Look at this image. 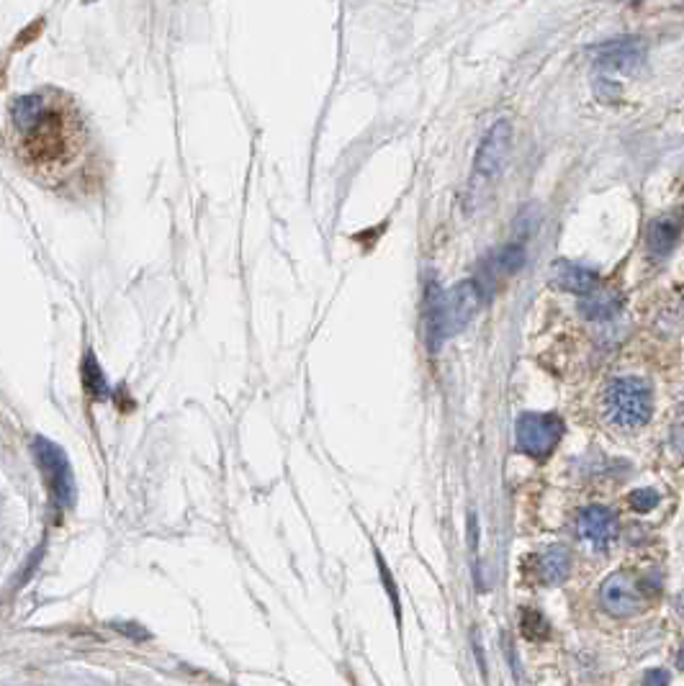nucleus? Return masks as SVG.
<instances>
[{
	"instance_id": "f257e3e1",
	"label": "nucleus",
	"mask_w": 684,
	"mask_h": 686,
	"mask_svg": "<svg viewBox=\"0 0 684 686\" xmlns=\"http://www.w3.org/2000/svg\"><path fill=\"white\" fill-rule=\"evenodd\" d=\"M8 142L18 165L31 178L44 185H59L82 160L88 129L68 93L44 88L11 103Z\"/></svg>"
},
{
	"instance_id": "f03ea898",
	"label": "nucleus",
	"mask_w": 684,
	"mask_h": 686,
	"mask_svg": "<svg viewBox=\"0 0 684 686\" xmlns=\"http://www.w3.org/2000/svg\"><path fill=\"white\" fill-rule=\"evenodd\" d=\"M481 289L476 280L455 283L448 293L438 289V283L427 280L424 290V322H427V344L438 353L440 344L448 337L465 330L481 309Z\"/></svg>"
},
{
	"instance_id": "7ed1b4c3",
	"label": "nucleus",
	"mask_w": 684,
	"mask_h": 686,
	"mask_svg": "<svg viewBox=\"0 0 684 686\" xmlns=\"http://www.w3.org/2000/svg\"><path fill=\"white\" fill-rule=\"evenodd\" d=\"M603 412L610 425L638 429L654 414V391L638 375H615L604 385Z\"/></svg>"
},
{
	"instance_id": "20e7f679",
	"label": "nucleus",
	"mask_w": 684,
	"mask_h": 686,
	"mask_svg": "<svg viewBox=\"0 0 684 686\" xmlns=\"http://www.w3.org/2000/svg\"><path fill=\"white\" fill-rule=\"evenodd\" d=\"M31 455L37 460V468L49 486V494L55 499L57 509H69L75 504V479H72V468L65 450L55 445L52 439L37 438L31 442Z\"/></svg>"
},
{
	"instance_id": "39448f33",
	"label": "nucleus",
	"mask_w": 684,
	"mask_h": 686,
	"mask_svg": "<svg viewBox=\"0 0 684 686\" xmlns=\"http://www.w3.org/2000/svg\"><path fill=\"white\" fill-rule=\"evenodd\" d=\"M515 435H518L520 453L530 455L535 460H543L561 442L563 419H559L556 414H520V419L515 425Z\"/></svg>"
},
{
	"instance_id": "423d86ee",
	"label": "nucleus",
	"mask_w": 684,
	"mask_h": 686,
	"mask_svg": "<svg viewBox=\"0 0 684 686\" xmlns=\"http://www.w3.org/2000/svg\"><path fill=\"white\" fill-rule=\"evenodd\" d=\"M509 152H512V124L502 119L486 132V137L481 139V147L476 152V160H474V178H471L474 191L484 188L486 183H492L502 173Z\"/></svg>"
},
{
	"instance_id": "0eeeda50",
	"label": "nucleus",
	"mask_w": 684,
	"mask_h": 686,
	"mask_svg": "<svg viewBox=\"0 0 684 686\" xmlns=\"http://www.w3.org/2000/svg\"><path fill=\"white\" fill-rule=\"evenodd\" d=\"M600 602H603L604 612L613 615V617H633L644 607V591H641L638 581L630 576V574L617 571V574H613V576H607L603 581Z\"/></svg>"
},
{
	"instance_id": "6e6552de",
	"label": "nucleus",
	"mask_w": 684,
	"mask_h": 686,
	"mask_svg": "<svg viewBox=\"0 0 684 686\" xmlns=\"http://www.w3.org/2000/svg\"><path fill=\"white\" fill-rule=\"evenodd\" d=\"M576 533H579V537H582L584 543H589L592 548L604 550V548H610V545L617 540L620 522H617V514L613 512V509L600 507V504H592V507L579 512Z\"/></svg>"
},
{
	"instance_id": "1a4fd4ad",
	"label": "nucleus",
	"mask_w": 684,
	"mask_h": 686,
	"mask_svg": "<svg viewBox=\"0 0 684 686\" xmlns=\"http://www.w3.org/2000/svg\"><path fill=\"white\" fill-rule=\"evenodd\" d=\"M594 62L603 69H615V72H636L644 65L646 49L641 39L636 37H623V39H610L592 49Z\"/></svg>"
},
{
	"instance_id": "9d476101",
	"label": "nucleus",
	"mask_w": 684,
	"mask_h": 686,
	"mask_svg": "<svg viewBox=\"0 0 684 686\" xmlns=\"http://www.w3.org/2000/svg\"><path fill=\"white\" fill-rule=\"evenodd\" d=\"M550 280H553V286L569 290V293H579V296H584V293H589V290H594L600 286V275H597V270L584 268V265H579V262L572 260L553 262Z\"/></svg>"
},
{
	"instance_id": "9b49d317",
	"label": "nucleus",
	"mask_w": 684,
	"mask_h": 686,
	"mask_svg": "<svg viewBox=\"0 0 684 686\" xmlns=\"http://www.w3.org/2000/svg\"><path fill=\"white\" fill-rule=\"evenodd\" d=\"M572 553L563 545H550L543 550L540 561H538V576L540 581H546L548 586H559L566 578L572 576Z\"/></svg>"
},
{
	"instance_id": "f8f14e48",
	"label": "nucleus",
	"mask_w": 684,
	"mask_h": 686,
	"mask_svg": "<svg viewBox=\"0 0 684 686\" xmlns=\"http://www.w3.org/2000/svg\"><path fill=\"white\" fill-rule=\"evenodd\" d=\"M579 309H582V314L587 316V319H592V322H607V319H613V316L620 314L623 299L617 296L615 290L594 289L589 290V293H584Z\"/></svg>"
},
{
	"instance_id": "ddd939ff",
	"label": "nucleus",
	"mask_w": 684,
	"mask_h": 686,
	"mask_svg": "<svg viewBox=\"0 0 684 686\" xmlns=\"http://www.w3.org/2000/svg\"><path fill=\"white\" fill-rule=\"evenodd\" d=\"M677 239H679V229L669 219L654 221L648 227V232H646V245H648V252L654 258H667L671 249H674V245H677Z\"/></svg>"
},
{
	"instance_id": "4468645a",
	"label": "nucleus",
	"mask_w": 684,
	"mask_h": 686,
	"mask_svg": "<svg viewBox=\"0 0 684 686\" xmlns=\"http://www.w3.org/2000/svg\"><path fill=\"white\" fill-rule=\"evenodd\" d=\"M82 384H85V391L93 398H106L109 396V384H106V375L101 371L98 360L93 353L85 355V363H82Z\"/></svg>"
},
{
	"instance_id": "2eb2a0df",
	"label": "nucleus",
	"mask_w": 684,
	"mask_h": 686,
	"mask_svg": "<svg viewBox=\"0 0 684 686\" xmlns=\"http://www.w3.org/2000/svg\"><path fill=\"white\" fill-rule=\"evenodd\" d=\"M520 630L525 638H530V640H540V638H546L548 635L546 619L540 617L538 612H525V615H522Z\"/></svg>"
},
{
	"instance_id": "dca6fc26",
	"label": "nucleus",
	"mask_w": 684,
	"mask_h": 686,
	"mask_svg": "<svg viewBox=\"0 0 684 686\" xmlns=\"http://www.w3.org/2000/svg\"><path fill=\"white\" fill-rule=\"evenodd\" d=\"M628 504L636 512H651V509L658 504V494L654 489H636V491H630L628 496Z\"/></svg>"
},
{
	"instance_id": "f3484780",
	"label": "nucleus",
	"mask_w": 684,
	"mask_h": 686,
	"mask_svg": "<svg viewBox=\"0 0 684 686\" xmlns=\"http://www.w3.org/2000/svg\"><path fill=\"white\" fill-rule=\"evenodd\" d=\"M379 571H381V576H383V586H386L389 596H391V602H394V612H397V617H401V612H399V594H397V589H394V578H391V574H389V568H386V563H383L381 555H379Z\"/></svg>"
},
{
	"instance_id": "a211bd4d",
	"label": "nucleus",
	"mask_w": 684,
	"mask_h": 686,
	"mask_svg": "<svg viewBox=\"0 0 684 686\" xmlns=\"http://www.w3.org/2000/svg\"><path fill=\"white\" fill-rule=\"evenodd\" d=\"M644 686H669V671H667V669H651V671H646Z\"/></svg>"
},
{
	"instance_id": "6ab92c4d",
	"label": "nucleus",
	"mask_w": 684,
	"mask_h": 686,
	"mask_svg": "<svg viewBox=\"0 0 684 686\" xmlns=\"http://www.w3.org/2000/svg\"><path fill=\"white\" fill-rule=\"evenodd\" d=\"M119 630L126 632V635H134V638H147V632L137 630V628H129V625H116Z\"/></svg>"
}]
</instances>
